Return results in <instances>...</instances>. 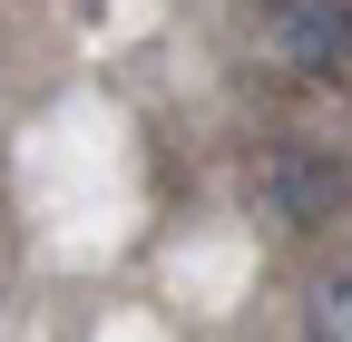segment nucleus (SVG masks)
<instances>
[{"mask_svg": "<svg viewBox=\"0 0 352 342\" xmlns=\"http://www.w3.org/2000/svg\"><path fill=\"white\" fill-rule=\"evenodd\" d=\"M264 39L294 78H342V0H274Z\"/></svg>", "mask_w": 352, "mask_h": 342, "instance_id": "2", "label": "nucleus"}, {"mask_svg": "<svg viewBox=\"0 0 352 342\" xmlns=\"http://www.w3.org/2000/svg\"><path fill=\"white\" fill-rule=\"evenodd\" d=\"M303 342H352V274L342 264L303 293Z\"/></svg>", "mask_w": 352, "mask_h": 342, "instance_id": "3", "label": "nucleus"}, {"mask_svg": "<svg viewBox=\"0 0 352 342\" xmlns=\"http://www.w3.org/2000/svg\"><path fill=\"white\" fill-rule=\"evenodd\" d=\"M264 196L284 205V225H323L342 205V157L314 147V137H284L274 157H264Z\"/></svg>", "mask_w": 352, "mask_h": 342, "instance_id": "1", "label": "nucleus"}]
</instances>
